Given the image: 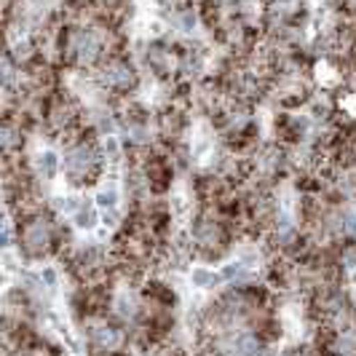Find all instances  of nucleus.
<instances>
[{
	"instance_id": "f257e3e1",
	"label": "nucleus",
	"mask_w": 356,
	"mask_h": 356,
	"mask_svg": "<svg viewBox=\"0 0 356 356\" xmlns=\"http://www.w3.org/2000/svg\"><path fill=\"white\" fill-rule=\"evenodd\" d=\"M102 150L99 143H86V140H75L72 145L65 147V159H62V175L67 179L70 188H83L102 177Z\"/></svg>"
},
{
	"instance_id": "f03ea898",
	"label": "nucleus",
	"mask_w": 356,
	"mask_h": 356,
	"mask_svg": "<svg viewBox=\"0 0 356 356\" xmlns=\"http://www.w3.org/2000/svg\"><path fill=\"white\" fill-rule=\"evenodd\" d=\"M94 81L102 91L115 94V97H131L143 86V75L137 70V65L129 59V54L107 56L105 62L94 70Z\"/></svg>"
},
{
	"instance_id": "7ed1b4c3",
	"label": "nucleus",
	"mask_w": 356,
	"mask_h": 356,
	"mask_svg": "<svg viewBox=\"0 0 356 356\" xmlns=\"http://www.w3.org/2000/svg\"><path fill=\"white\" fill-rule=\"evenodd\" d=\"M56 241V225L51 217L35 212L22 228H19V244L27 257H46Z\"/></svg>"
},
{
	"instance_id": "20e7f679",
	"label": "nucleus",
	"mask_w": 356,
	"mask_h": 356,
	"mask_svg": "<svg viewBox=\"0 0 356 356\" xmlns=\"http://www.w3.org/2000/svg\"><path fill=\"white\" fill-rule=\"evenodd\" d=\"M191 241H193L196 250L207 252V254H220L228 247V233H225V228L220 222L201 217L191 228Z\"/></svg>"
},
{
	"instance_id": "39448f33",
	"label": "nucleus",
	"mask_w": 356,
	"mask_h": 356,
	"mask_svg": "<svg viewBox=\"0 0 356 356\" xmlns=\"http://www.w3.org/2000/svg\"><path fill=\"white\" fill-rule=\"evenodd\" d=\"M86 335H89L91 348H97L99 354H113V351H118L124 346V332L115 324H107L102 319L89 321Z\"/></svg>"
},
{
	"instance_id": "423d86ee",
	"label": "nucleus",
	"mask_w": 356,
	"mask_h": 356,
	"mask_svg": "<svg viewBox=\"0 0 356 356\" xmlns=\"http://www.w3.org/2000/svg\"><path fill=\"white\" fill-rule=\"evenodd\" d=\"M222 351L231 356H260V338L250 330H228L222 335Z\"/></svg>"
},
{
	"instance_id": "0eeeda50",
	"label": "nucleus",
	"mask_w": 356,
	"mask_h": 356,
	"mask_svg": "<svg viewBox=\"0 0 356 356\" xmlns=\"http://www.w3.org/2000/svg\"><path fill=\"white\" fill-rule=\"evenodd\" d=\"M30 169H33V175L35 179H43V182H54L56 175L62 172V159H59V153L54 150V147H43V150H38L33 161H30Z\"/></svg>"
},
{
	"instance_id": "6e6552de",
	"label": "nucleus",
	"mask_w": 356,
	"mask_h": 356,
	"mask_svg": "<svg viewBox=\"0 0 356 356\" xmlns=\"http://www.w3.org/2000/svg\"><path fill=\"white\" fill-rule=\"evenodd\" d=\"M327 231L335 233L338 238H356V207L346 204L335 214L327 217Z\"/></svg>"
},
{
	"instance_id": "1a4fd4ad",
	"label": "nucleus",
	"mask_w": 356,
	"mask_h": 356,
	"mask_svg": "<svg viewBox=\"0 0 356 356\" xmlns=\"http://www.w3.org/2000/svg\"><path fill=\"white\" fill-rule=\"evenodd\" d=\"M72 225L78 228V231L89 233V231H97L99 225H102V212L97 209V204H94V198H86L83 201V207L78 209V212L72 214Z\"/></svg>"
},
{
	"instance_id": "9d476101",
	"label": "nucleus",
	"mask_w": 356,
	"mask_h": 356,
	"mask_svg": "<svg viewBox=\"0 0 356 356\" xmlns=\"http://www.w3.org/2000/svg\"><path fill=\"white\" fill-rule=\"evenodd\" d=\"M159 126H161V134L163 137H169V140H177L179 134L185 131V126H188V121H185V115H182V110H177V107H166L163 113L159 115Z\"/></svg>"
},
{
	"instance_id": "9b49d317",
	"label": "nucleus",
	"mask_w": 356,
	"mask_h": 356,
	"mask_svg": "<svg viewBox=\"0 0 356 356\" xmlns=\"http://www.w3.org/2000/svg\"><path fill=\"white\" fill-rule=\"evenodd\" d=\"M113 308H115V314L124 321H131L137 316V311H140V300H137V295L131 289H118V295L113 300Z\"/></svg>"
},
{
	"instance_id": "f8f14e48",
	"label": "nucleus",
	"mask_w": 356,
	"mask_h": 356,
	"mask_svg": "<svg viewBox=\"0 0 356 356\" xmlns=\"http://www.w3.org/2000/svg\"><path fill=\"white\" fill-rule=\"evenodd\" d=\"M99 150H102V159L107 166H118L124 161V143L118 134H105L99 137Z\"/></svg>"
},
{
	"instance_id": "ddd939ff",
	"label": "nucleus",
	"mask_w": 356,
	"mask_h": 356,
	"mask_svg": "<svg viewBox=\"0 0 356 356\" xmlns=\"http://www.w3.org/2000/svg\"><path fill=\"white\" fill-rule=\"evenodd\" d=\"M188 282H191V286H193V289H214L217 284H222L220 273H214L212 268H207V266H193V268H191Z\"/></svg>"
},
{
	"instance_id": "4468645a",
	"label": "nucleus",
	"mask_w": 356,
	"mask_h": 356,
	"mask_svg": "<svg viewBox=\"0 0 356 356\" xmlns=\"http://www.w3.org/2000/svg\"><path fill=\"white\" fill-rule=\"evenodd\" d=\"M22 143H24V131H22V124H14L11 118L3 126V153L6 159H11L17 150H22Z\"/></svg>"
},
{
	"instance_id": "2eb2a0df",
	"label": "nucleus",
	"mask_w": 356,
	"mask_h": 356,
	"mask_svg": "<svg viewBox=\"0 0 356 356\" xmlns=\"http://www.w3.org/2000/svg\"><path fill=\"white\" fill-rule=\"evenodd\" d=\"M38 276H40V282L46 284V289H49L51 295L59 289V270H56L54 266H43L40 270H38Z\"/></svg>"
},
{
	"instance_id": "dca6fc26",
	"label": "nucleus",
	"mask_w": 356,
	"mask_h": 356,
	"mask_svg": "<svg viewBox=\"0 0 356 356\" xmlns=\"http://www.w3.org/2000/svg\"><path fill=\"white\" fill-rule=\"evenodd\" d=\"M332 351L338 356H354L356 354V340L354 335H340L335 340V346H332Z\"/></svg>"
},
{
	"instance_id": "f3484780",
	"label": "nucleus",
	"mask_w": 356,
	"mask_h": 356,
	"mask_svg": "<svg viewBox=\"0 0 356 356\" xmlns=\"http://www.w3.org/2000/svg\"><path fill=\"white\" fill-rule=\"evenodd\" d=\"M3 247L6 250L14 247V220H11V212H6V217H3Z\"/></svg>"
},
{
	"instance_id": "a211bd4d",
	"label": "nucleus",
	"mask_w": 356,
	"mask_h": 356,
	"mask_svg": "<svg viewBox=\"0 0 356 356\" xmlns=\"http://www.w3.org/2000/svg\"><path fill=\"white\" fill-rule=\"evenodd\" d=\"M3 270H6V276H14L19 270V266H17V254L11 250H6L3 252Z\"/></svg>"
},
{
	"instance_id": "6ab92c4d",
	"label": "nucleus",
	"mask_w": 356,
	"mask_h": 356,
	"mask_svg": "<svg viewBox=\"0 0 356 356\" xmlns=\"http://www.w3.org/2000/svg\"><path fill=\"white\" fill-rule=\"evenodd\" d=\"M273 356H305L303 351H284V354H273Z\"/></svg>"
},
{
	"instance_id": "aec40b11",
	"label": "nucleus",
	"mask_w": 356,
	"mask_h": 356,
	"mask_svg": "<svg viewBox=\"0 0 356 356\" xmlns=\"http://www.w3.org/2000/svg\"><path fill=\"white\" fill-rule=\"evenodd\" d=\"M354 300H356V286H354Z\"/></svg>"
}]
</instances>
